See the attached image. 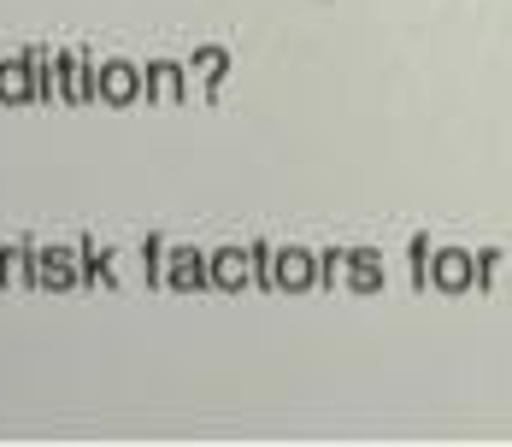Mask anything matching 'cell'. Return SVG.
<instances>
[{
  "instance_id": "obj_1",
  "label": "cell",
  "mask_w": 512,
  "mask_h": 447,
  "mask_svg": "<svg viewBox=\"0 0 512 447\" xmlns=\"http://www.w3.org/2000/svg\"><path fill=\"white\" fill-rule=\"evenodd\" d=\"M136 89H142V77H136V65H124V59H112L101 71V95L112 100V106H130L136 100Z\"/></svg>"
},
{
  "instance_id": "obj_2",
  "label": "cell",
  "mask_w": 512,
  "mask_h": 447,
  "mask_svg": "<svg viewBox=\"0 0 512 447\" xmlns=\"http://www.w3.org/2000/svg\"><path fill=\"white\" fill-rule=\"evenodd\" d=\"M277 277H283V289H307V277H312V259H307V253H283V265H277Z\"/></svg>"
},
{
  "instance_id": "obj_3",
  "label": "cell",
  "mask_w": 512,
  "mask_h": 447,
  "mask_svg": "<svg viewBox=\"0 0 512 447\" xmlns=\"http://www.w3.org/2000/svg\"><path fill=\"white\" fill-rule=\"evenodd\" d=\"M0 100H30L24 95V65H6L0 71Z\"/></svg>"
},
{
  "instance_id": "obj_4",
  "label": "cell",
  "mask_w": 512,
  "mask_h": 447,
  "mask_svg": "<svg viewBox=\"0 0 512 447\" xmlns=\"http://www.w3.org/2000/svg\"><path fill=\"white\" fill-rule=\"evenodd\" d=\"M442 289H465V259H460V253H448V259H442Z\"/></svg>"
}]
</instances>
